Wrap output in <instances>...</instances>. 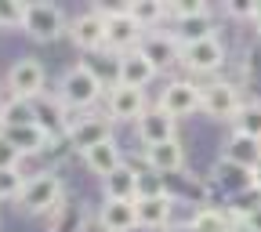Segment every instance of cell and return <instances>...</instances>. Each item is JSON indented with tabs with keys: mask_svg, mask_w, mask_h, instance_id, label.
<instances>
[{
	"mask_svg": "<svg viewBox=\"0 0 261 232\" xmlns=\"http://www.w3.org/2000/svg\"><path fill=\"white\" fill-rule=\"evenodd\" d=\"M58 98H62L65 109L84 113L102 98V80L94 76L91 65H73V69H65V76L58 84Z\"/></svg>",
	"mask_w": 261,
	"mask_h": 232,
	"instance_id": "6da1fadb",
	"label": "cell"
},
{
	"mask_svg": "<svg viewBox=\"0 0 261 232\" xmlns=\"http://www.w3.org/2000/svg\"><path fill=\"white\" fill-rule=\"evenodd\" d=\"M62 178L55 171H40V174H29L25 178V189L18 196V207L25 214H51L58 203H62Z\"/></svg>",
	"mask_w": 261,
	"mask_h": 232,
	"instance_id": "7a4b0ae2",
	"label": "cell"
},
{
	"mask_svg": "<svg viewBox=\"0 0 261 232\" xmlns=\"http://www.w3.org/2000/svg\"><path fill=\"white\" fill-rule=\"evenodd\" d=\"M102 15H106V47L109 51H120V55H127V51H135L138 44H142V37H145V29L135 22V15L127 11V4H120V8H102Z\"/></svg>",
	"mask_w": 261,
	"mask_h": 232,
	"instance_id": "3957f363",
	"label": "cell"
},
{
	"mask_svg": "<svg viewBox=\"0 0 261 232\" xmlns=\"http://www.w3.org/2000/svg\"><path fill=\"white\" fill-rule=\"evenodd\" d=\"M22 29L29 33L33 40H55V37H62V29H65V15H62L58 4H47V0H33V4H25Z\"/></svg>",
	"mask_w": 261,
	"mask_h": 232,
	"instance_id": "277c9868",
	"label": "cell"
},
{
	"mask_svg": "<svg viewBox=\"0 0 261 232\" xmlns=\"http://www.w3.org/2000/svg\"><path fill=\"white\" fill-rule=\"evenodd\" d=\"M44 65L37 58H18L11 62V69H8V87L15 98H25V102H40V91H44Z\"/></svg>",
	"mask_w": 261,
	"mask_h": 232,
	"instance_id": "5b68a950",
	"label": "cell"
},
{
	"mask_svg": "<svg viewBox=\"0 0 261 232\" xmlns=\"http://www.w3.org/2000/svg\"><path fill=\"white\" fill-rule=\"evenodd\" d=\"M160 106L174 120H181V116H189L196 109H203V87L192 84V80H171L163 87V94H160Z\"/></svg>",
	"mask_w": 261,
	"mask_h": 232,
	"instance_id": "8992f818",
	"label": "cell"
},
{
	"mask_svg": "<svg viewBox=\"0 0 261 232\" xmlns=\"http://www.w3.org/2000/svg\"><path fill=\"white\" fill-rule=\"evenodd\" d=\"M240 106H243V98H240V87H236V84H225V80L203 84V109H200V113L232 123V116L240 113Z\"/></svg>",
	"mask_w": 261,
	"mask_h": 232,
	"instance_id": "52a82bcc",
	"label": "cell"
},
{
	"mask_svg": "<svg viewBox=\"0 0 261 232\" xmlns=\"http://www.w3.org/2000/svg\"><path fill=\"white\" fill-rule=\"evenodd\" d=\"M181 65L192 73H218L225 65V44L218 37H203V40H192L181 51Z\"/></svg>",
	"mask_w": 261,
	"mask_h": 232,
	"instance_id": "ba28073f",
	"label": "cell"
},
{
	"mask_svg": "<svg viewBox=\"0 0 261 232\" xmlns=\"http://www.w3.org/2000/svg\"><path fill=\"white\" fill-rule=\"evenodd\" d=\"M138 51L156 65V69H167V65L181 62L185 44L178 40V33H160V29H149L145 37H142V44H138Z\"/></svg>",
	"mask_w": 261,
	"mask_h": 232,
	"instance_id": "9c48e42d",
	"label": "cell"
},
{
	"mask_svg": "<svg viewBox=\"0 0 261 232\" xmlns=\"http://www.w3.org/2000/svg\"><path fill=\"white\" fill-rule=\"evenodd\" d=\"M138 138L149 145H163V142H174L178 138V120L163 109V106H149L145 116L138 120Z\"/></svg>",
	"mask_w": 261,
	"mask_h": 232,
	"instance_id": "30bf717a",
	"label": "cell"
},
{
	"mask_svg": "<svg viewBox=\"0 0 261 232\" xmlns=\"http://www.w3.org/2000/svg\"><path fill=\"white\" fill-rule=\"evenodd\" d=\"M69 33H73V44L80 51H102L106 47V15H102V8H91L80 18H73Z\"/></svg>",
	"mask_w": 261,
	"mask_h": 232,
	"instance_id": "8fae6325",
	"label": "cell"
},
{
	"mask_svg": "<svg viewBox=\"0 0 261 232\" xmlns=\"http://www.w3.org/2000/svg\"><path fill=\"white\" fill-rule=\"evenodd\" d=\"M156 65L135 47V51H127V55H120V62H116V84H123V87H149L152 80H156Z\"/></svg>",
	"mask_w": 261,
	"mask_h": 232,
	"instance_id": "7c38bea8",
	"label": "cell"
},
{
	"mask_svg": "<svg viewBox=\"0 0 261 232\" xmlns=\"http://www.w3.org/2000/svg\"><path fill=\"white\" fill-rule=\"evenodd\" d=\"M149 109L145 102V91L142 87H123V84H113L109 91V120H142Z\"/></svg>",
	"mask_w": 261,
	"mask_h": 232,
	"instance_id": "4fadbf2b",
	"label": "cell"
},
{
	"mask_svg": "<svg viewBox=\"0 0 261 232\" xmlns=\"http://www.w3.org/2000/svg\"><path fill=\"white\" fill-rule=\"evenodd\" d=\"M69 138H73V145L80 152H87V149H94V145H102V142L113 138V120L109 116H80L76 127L69 131Z\"/></svg>",
	"mask_w": 261,
	"mask_h": 232,
	"instance_id": "5bb4252c",
	"label": "cell"
},
{
	"mask_svg": "<svg viewBox=\"0 0 261 232\" xmlns=\"http://www.w3.org/2000/svg\"><path fill=\"white\" fill-rule=\"evenodd\" d=\"M98 221H102L106 232H130L138 228V207L135 200H106L102 211H98Z\"/></svg>",
	"mask_w": 261,
	"mask_h": 232,
	"instance_id": "9a60e30c",
	"label": "cell"
},
{
	"mask_svg": "<svg viewBox=\"0 0 261 232\" xmlns=\"http://www.w3.org/2000/svg\"><path fill=\"white\" fill-rule=\"evenodd\" d=\"M145 163H149V171L156 174H178L185 167V149L181 142H163V145H149L145 149Z\"/></svg>",
	"mask_w": 261,
	"mask_h": 232,
	"instance_id": "2e32d148",
	"label": "cell"
},
{
	"mask_svg": "<svg viewBox=\"0 0 261 232\" xmlns=\"http://www.w3.org/2000/svg\"><path fill=\"white\" fill-rule=\"evenodd\" d=\"M84 163H87V171H91V174H98V178L106 182L116 167H123V152H120V145L109 138V142H102V145L87 149V152H84Z\"/></svg>",
	"mask_w": 261,
	"mask_h": 232,
	"instance_id": "e0dca14e",
	"label": "cell"
},
{
	"mask_svg": "<svg viewBox=\"0 0 261 232\" xmlns=\"http://www.w3.org/2000/svg\"><path fill=\"white\" fill-rule=\"evenodd\" d=\"M4 135L11 138V145L22 152V156H37L51 145V131H44L40 123H25V127H11L4 131Z\"/></svg>",
	"mask_w": 261,
	"mask_h": 232,
	"instance_id": "ac0fdd59",
	"label": "cell"
},
{
	"mask_svg": "<svg viewBox=\"0 0 261 232\" xmlns=\"http://www.w3.org/2000/svg\"><path fill=\"white\" fill-rule=\"evenodd\" d=\"M138 207V225L142 228H167L171 214H174V200L171 196H156V200H135Z\"/></svg>",
	"mask_w": 261,
	"mask_h": 232,
	"instance_id": "d6986e66",
	"label": "cell"
},
{
	"mask_svg": "<svg viewBox=\"0 0 261 232\" xmlns=\"http://www.w3.org/2000/svg\"><path fill=\"white\" fill-rule=\"evenodd\" d=\"M138 174L130 163L116 167L109 178H106V200H138Z\"/></svg>",
	"mask_w": 261,
	"mask_h": 232,
	"instance_id": "ffe728a7",
	"label": "cell"
},
{
	"mask_svg": "<svg viewBox=\"0 0 261 232\" xmlns=\"http://www.w3.org/2000/svg\"><path fill=\"white\" fill-rule=\"evenodd\" d=\"M225 160H232L240 163V167L254 171L257 163H261V142L257 138H247V135H232L225 142Z\"/></svg>",
	"mask_w": 261,
	"mask_h": 232,
	"instance_id": "44dd1931",
	"label": "cell"
},
{
	"mask_svg": "<svg viewBox=\"0 0 261 232\" xmlns=\"http://www.w3.org/2000/svg\"><path fill=\"white\" fill-rule=\"evenodd\" d=\"M214 178H218V185H225L228 192H243V189H254V171L240 167V163L225 160V156L214 163Z\"/></svg>",
	"mask_w": 261,
	"mask_h": 232,
	"instance_id": "7402d4cb",
	"label": "cell"
},
{
	"mask_svg": "<svg viewBox=\"0 0 261 232\" xmlns=\"http://www.w3.org/2000/svg\"><path fill=\"white\" fill-rule=\"evenodd\" d=\"M0 123H4V131L37 123V106L25 102V98H15V94H11L8 102H0Z\"/></svg>",
	"mask_w": 261,
	"mask_h": 232,
	"instance_id": "603a6c76",
	"label": "cell"
},
{
	"mask_svg": "<svg viewBox=\"0 0 261 232\" xmlns=\"http://www.w3.org/2000/svg\"><path fill=\"white\" fill-rule=\"evenodd\" d=\"M232 135H247L261 142V102L257 98H247L240 106V113L232 116Z\"/></svg>",
	"mask_w": 261,
	"mask_h": 232,
	"instance_id": "cb8c5ba5",
	"label": "cell"
},
{
	"mask_svg": "<svg viewBox=\"0 0 261 232\" xmlns=\"http://www.w3.org/2000/svg\"><path fill=\"white\" fill-rule=\"evenodd\" d=\"M232 211H218V207H200L192 214V228L196 232H232Z\"/></svg>",
	"mask_w": 261,
	"mask_h": 232,
	"instance_id": "d4e9b609",
	"label": "cell"
},
{
	"mask_svg": "<svg viewBox=\"0 0 261 232\" xmlns=\"http://www.w3.org/2000/svg\"><path fill=\"white\" fill-rule=\"evenodd\" d=\"M203 37H218L214 33V15H200V18H189V22H178V40L181 44H192V40H203Z\"/></svg>",
	"mask_w": 261,
	"mask_h": 232,
	"instance_id": "484cf974",
	"label": "cell"
},
{
	"mask_svg": "<svg viewBox=\"0 0 261 232\" xmlns=\"http://www.w3.org/2000/svg\"><path fill=\"white\" fill-rule=\"evenodd\" d=\"M127 11L135 15V22L149 33L163 15H167V4H160V0H138V4H127Z\"/></svg>",
	"mask_w": 261,
	"mask_h": 232,
	"instance_id": "4316f807",
	"label": "cell"
},
{
	"mask_svg": "<svg viewBox=\"0 0 261 232\" xmlns=\"http://www.w3.org/2000/svg\"><path fill=\"white\" fill-rule=\"evenodd\" d=\"M211 8L203 4V0H171L167 4V15H174L178 22H189V18H200V15H207Z\"/></svg>",
	"mask_w": 261,
	"mask_h": 232,
	"instance_id": "83f0119b",
	"label": "cell"
},
{
	"mask_svg": "<svg viewBox=\"0 0 261 232\" xmlns=\"http://www.w3.org/2000/svg\"><path fill=\"white\" fill-rule=\"evenodd\" d=\"M156 196H167V185L156 171H142L138 174V200H156Z\"/></svg>",
	"mask_w": 261,
	"mask_h": 232,
	"instance_id": "f1b7e54d",
	"label": "cell"
},
{
	"mask_svg": "<svg viewBox=\"0 0 261 232\" xmlns=\"http://www.w3.org/2000/svg\"><path fill=\"white\" fill-rule=\"evenodd\" d=\"M22 189H25V178H22V171H18V167L0 171V200H18Z\"/></svg>",
	"mask_w": 261,
	"mask_h": 232,
	"instance_id": "f546056e",
	"label": "cell"
},
{
	"mask_svg": "<svg viewBox=\"0 0 261 232\" xmlns=\"http://www.w3.org/2000/svg\"><path fill=\"white\" fill-rule=\"evenodd\" d=\"M76 221H80L76 207H65V203H58V207L51 211V232H76Z\"/></svg>",
	"mask_w": 261,
	"mask_h": 232,
	"instance_id": "4dcf8cb0",
	"label": "cell"
},
{
	"mask_svg": "<svg viewBox=\"0 0 261 232\" xmlns=\"http://www.w3.org/2000/svg\"><path fill=\"white\" fill-rule=\"evenodd\" d=\"M22 18H25V4H18V0L0 4V25H22Z\"/></svg>",
	"mask_w": 261,
	"mask_h": 232,
	"instance_id": "1f68e13d",
	"label": "cell"
},
{
	"mask_svg": "<svg viewBox=\"0 0 261 232\" xmlns=\"http://www.w3.org/2000/svg\"><path fill=\"white\" fill-rule=\"evenodd\" d=\"M18 160H22V152L11 145V138L4 135L0 138V171H11V167H18Z\"/></svg>",
	"mask_w": 261,
	"mask_h": 232,
	"instance_id": "d6a6232c",
	"label": "cell"
},
{
	"mask_svg": "<svg viewBox=\"0 0 261 232\" xmlns=\"http://www.w3.org/2000/svg\"><path fill=\"white\" fill-rule=\"evenodd\" d=\"M225 11L232 15V18H250V15H254V4H247V0H228Z\"/></svg>",
	"mask_w": 261,
	"mask_h": 232,
	"instance_id": "836d02e7",
	"label": "cell"
},
{
	"mask_svg": "<svg viewBox=\"0 0 261 232\" xmlns=\"http://www.w3.org/2000/svg\"><path fill=\"white\" fill-rule=\"evenodd\" d=\"M243 221H247V228H250V232H261V203H257V207H254Z\"/></svg>",
	"mask_w": 261,
	"mask_h": 232,
	"instance_id": "e575fe53",
	"label": "cell"
},
{
	"mask_svg": "<svg viewBox=\"0 0 261 232\" xmlns=\"http://www.w3.org/2000/svg\"><path fill=\"white\" fill-rule=\"evenodd\" d=\"M250 22H254V29L261 33V4H254V15H250Z\"/></svg>",
	"mask_w": 261,
	"mask_h": 232,
	"instance_id": "d590c367",
	"label": "cell"
},
{
	"mask_svg": "<svg viewBox=\"0 0 261 232\" xmlns=\"http://www.w3.org/2000/svg\"><path fill=\"white\" fill-rule=\"evenodd\" d=\"M254 189L261 192V163H257V167H254Z\"/></svg>",
	"mask_w": 261,
	"mask_h": 232,
	"instance_id": "8d00e7d4",
	"label": "cell"
},
{
	"mask_svg": "<svg viewBox=\"0 0 261 232\" xmlns=\"http://www.w3.org/2000/svg\"><path fill=\"white\" fill-rule=\"evenodd\" d=\"M167 232H196L192 225H178V228H167Z\"/></svg>",
	"mask_w": 261,
	"mask_h": 232,
	"instance_id": "74e56055",
	"label": "cell"
},
{
	"mask_svg": "<svg viewBox=\"0 0 261 232\" xmlns=\"http://www.w3.org/2000/svg\"><path fill=\"white\" fill-rule=\"evenodd\" d=\"M0 138H4V123H0Z\"/></svg>",
	"mask_w": 261,
	"mask_h": 232,
	"instance_id": "f35d334b",
	"label": "cell"
}]
</instances>
